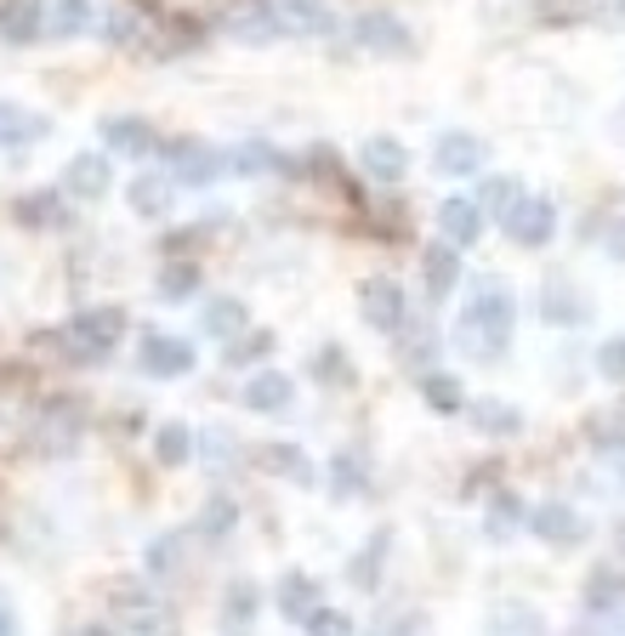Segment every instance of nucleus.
Wrapping results in <instances>:
<instances>
[{
	"instance_id": "nucleus-1",
	"label": "nucleus",
	"mask_w": 625,
	"mask_h": 636,
	"mask_svg": "<svg viewBox=\"0 0 625 636\" xmlns=\"http://www.w3.org/2000/svg\"><path fill=\"white\" fill-rule=\"evenodd\" d=\"M512 290L507 285H478L466 301V319H461V341L478 352V359H495L512 336Z\"/></svg>"
},
{
	"instance_id": "nucleus-2",
	"label": "nucleus",
	"mask_w": 625,
	"mask_h": 636,
	"mask_svg": "<svg viewBox=\"0 0 625 636\" xmlns=\"http://www.w3.org/2000/svg\"><path fill=\"white\" fill-rule=\"evenodd\" d=\"M120 336H125V319L114 308H91V313H80L68 324V341H74V352H80V364H97Z\"/></svg>"
},
{
	"instance_id": "nucleus-3",
	"label": "nucleus",
	"mask_w": 625,
	"mask_h": 636,
	"mask_svg": "<svg viewBox=\"0 0 625 636\" xmlns=\"http://www.w3.org/2000/svg\"><path fill=\"white\" fill-rule=\"evenodd\" d=\"M359 308H364V319L375 329H404L410 324V301H404V290H398L392 278H364V285H359Z\"/></svg>"
},
{
	"instance_id": "nucleus-4",
	"label": "nucleus",
	"mask_w": 625,
	"mask_h": 636,
	"mask_svg": "<svg viewBox=\"0 0 625 636\" xmlns=\"http://www.w3.org/2000/svg\"><path fill=\"white\" fill-rule=\"evenodd\" d=\"M165 154H171V176H183L188 188H205V183H216V176H222V154H216V148H205V142H193V137H177Z\"/></svg>"
},
{
	"instance_id": "nucleus-5",
	"label": "nucleus",
	"mask_w": 625,
	"mask_h": 636,
	"mask_svg": "<svg viewBox=\"0 0 625 636\" xmlns=\"http://www.w3.org/2000/svg\"><path fill=\"white\" fill-rule=\"evenodd\" d=\"M507 234L517 245H546L558 234V205H552V199H517L512 216H507Z\"/></svg>"
},
{
	"instance_id": "nucleus-6",
	"label": "nucleus",
	"mask_w": 625,
	"mask_h": 636,
	"mask_svg": "<svg viewBox=\"0 0 625 636\" xmlns=\"http://www.w3.org/2000/svg\"><path fill=\"white\" fill-rule=\"evenodd\" d=\"M142 370L160 375V381L188 375V370H193V347L177 341V336H142Z\"/></svg>"
},
{
	"instance_id": "nucleus-7",
	"label": "nucleus",
	"mask_w": 625,
	"mask_h": 636,
	"mask_svg": "<svg viewBox=\"0 0 625 636\" xmlns=\"http://www.w3.org/2000/svg\"><path fill=\"white\" fill-rule=\"evenodd\" d=\"M353 40L359 46H370V52H387V58H398L410 46V29L398 17H387V12H364L359 23H353Z\"/></svg>"
},
{
	"instance_id": "nucleus-8",
	"label": "nucleus",
	"mask_w": 625,
	"mask_h": 636,
	"mask_svg": "<svg viewBox=\"0 0 625 636\" xmlns=\"http://www.w3.org/2000/svg\"><path fill=\"white\" fill-rule=\"evenodd\" d=\"M484 154H489V148L472 137V132H449L438 142V171L443 176H478L484 171Z\"/></svg>"
},
{
	"instance_id": "nucleus-9",
	"label": "nucleus",
	"mask_w": 625,
	"mask_h": 636,
	"mask_svg": "<svg viewBox=\"0 0 625 636\" xmlns=\"http://www.w3.org/2000/svg\"><path fill=\"white\" fill-rule=\"evenodd\" d=\"M529 528L540 534V540H552V546H574L580 540V512L563 506V500H546V506L529 512Z\"/></svg>"
},
{
	"instance_id": "nucleus-10",
	"label": "nucleus",
	"mask_w": 625,
	"mask_h": 636,
	"mask_svg": "<svg viewBox=\"0 0 625 636\" xmlns=\"http://www.w3.org/2000/svg\"><path fill=\"white\" fill-rule=\"evenodd\" d=\"M359 165L375 176V183H398L404 165H410V154H404V142H392V137H370L359 148Z\"/></svg>"
},
{
	"instance_id": "nucleus-11",
	"label": "nucleus",
	"mask_w": 625,
	"mask_h": 636,
	"mask_svg": "<svg viewBox=\"0 0 625 636\" xmlns=\"http://www.w3.org/2000/svg\"><path fill=\"white\" fill-rule=\"evenodd\" d=\"M40 17H46V0H0V35L12 46H29L40 35Z\"/></svg>"
},
{
	"instance_id": "nucleus-12",
	"label": "nucleus",
	"mask_w": 625,
	"mask_h": 636,
	"mask_svg": "<svg viewBox=\"0 0 625 636\" xmlns=\"http://www.w3.org/2000/svg\"><path fill=\"white\" fill-rule=\"evenodd\" d=\"M132 211L160 222L171 211V176H132Z\"/></svg>"
},
{
	"instance_id": "nucleus-13",
	"label": "nucleus",
	"mask_w": 625,
	"mask_h": 636,
	"mask_svg": "<svg viewBox=\"0 0 625 636\" xmlns=\"http://www.w3.org/2000/svg\"><path fill=\"white\" fill-rule=\"evenodd\" d=\"M290 398H296V387H290V375H279V370H267V375H257L245 387L250 410H290Z\"/></svg>"
},
{
	"instance_id": "nucleus-14",
	"label": "nucleus",
	"mask_w": 625,
	"mask_h": 636,
	"mask_svg": "<svg viewBox=\"0 0 625 636\" xmlns=\"http://www.w3.org/2000/svg\"><path fill=\"white\" fill-rule=\"evenodd\" d=\"M313 608H318V579L285 574V579H279V614H285V620H308Z\"/></svg>"
},
{
	"instance_id": "nucleus-15",
	"label": "nucleus",
	"mask_w": 625,
	"mask_h": 636,
	"mask_svg": "<svg viewBox=\"0 0 625 636\" xmlns=\"http://www.w3.org/2000/svg\"><path fill=\"white\" fill-rule=\"evenodd\" d=\"M438 222H443V239H449V245H472V239L484 234L478 205H472V199H449V205L438 211Z\"/></svg>"
},
{
	"instance_id": "nucleus-16",
	"label": "nucleus",
	"mask_w": 625,
	"mask_h": 636,
	"mask_svg": "<svg viewBox=\"0 0 625 636\" xmlns=\"http://www.w3.org/2000/svg\"><path fill=\"white\" fill-rule=\"evenodd\" d=\"M540 319H546V324H586L591 313H586V301L574 296L568 285H546V290H540Z\"/></svg>"
},
{
	"instance_id": "nucleus-17",
	"label": "nucleus",
	"mask_w": 625,
	"mask_h": 636,
	"mask_svg": "<svg viewBox=\"0 0 625 636\" xmlns=\"http://www.w3.org/2000/svg\"><path fill=\"white\" fill-rule=\"evenodd\" d=\"M103 137H109V148H120V154H148V148H154L148 120H125V114L103 120Z\"/></svg>"
},
{
	"instance_id": "nucleus-18",
	"label": "nucleus",
	"mask_w": 625,
	"mask_h": 636,
	"mask_svg": "<svg viewBox=\"0 0 625 636\" xmlns=\"http://www.w3.org/2000/svg\"><path fill=\"white\" fill-rule=\"evenodd\" d=\"M614 608H625V579L614 569H597L586 585V614H614Z\"/></svg>"
},
{
	"instance_id": "nucleus-19",
	"label": "nucleus",
	"mask_w": 625,
	"mask_h": 636,
	"mask_svg": "<svg viewBox=\"0 0 625 636\" xmlns=\"http://www.w3.org/2000/svg\"><path fill=\"white\" fill-rule=\"evenodd\" d=\"M421 398H427L438 415H455L461 403H466L461 381H455V375H443V370H427V375H421Z\"/></svg>"
},
{
	"instance_id": "nucleus-20",
	"label": "nucleus",
	"mask_w": 625,
	"mask_h": 636,
	"mask_svg": "<svg viewBox=\"0 0 625 636\" xmlns=\"http://www.w3.org/2000/svg\"><path fill=\"white\" fill-rule=\"evenodd\" d=\"M455 278H461V262H455V245H433L427 250V290L443 301L449 290H455Z\"/></svg>"
},
{
	"instance_id": "nucleus-21",
	"label": "nucleus",
	"mask_w": 625,
	"mask_h": 636,
	"mask_svg": "<svg viewBox=\"0 0 625 636\" xmlns=\"http://www.w3.org/2000/svg\"><path fill=\"white\" fill-rule=\"evenodd\" d=\"M68 188L86 194V199H103L109 194V165L97 160V154H80V160L68 165Z\"/></svg>"
},
{
	"instance_id": "nucleus-22",
	"label": "nucleus",
	"mask_w": 625,
	"mask_h": 636,
	"mask_svg": "<svg viewBox=\"0 0 625 636\" xmlns=\"http://www.w3.org/2000/svg\"><path fill=\"white\" fill-rule=\"evenodd\" d=\"M279 17L290 23V29H330L324 0H279Z\"/></svg>"
},
{
	"instance_id": "nucleus-23",
	"label": "nucleus",
	"mask_w": 625,
	"mask_h": 636,
	"mask_svg": "<svg viewBox=\"0 0 625 636\" xmlns=\"http://www.w3.org/2000/svg\"><path fill=\"white\" fill-rule=\"evenodd\" d=\"M512 205H517V183L512 176H484V199H478V211H495L500 222L512 216Z\"/></svg>"
},
{
	"instance_id": "nucleus-24",
	"label": "nucleus",
	"mask_w": 625,
	"mask_h": 636,
	"mask_svg": "<svg viewBox=\"0 0 625 636\" xmlns=\"http://www.w3.org/2000/svg\"><path fill=\"white\" fill-rule=\"evenodd\" d=\"M205 329H211V336H239V329H245V308L234 296L211 301V308H205Z\"/></svg>"
},
{
	"instance_id": "nucleus-25",
	"label": "nucleus",
	"mask_w": 625,
	"mask_h": 636,
	"mask_svg": "<svg viewBox=\"0 0 625 636\" xmlns=\"http://www.w3.org/2000/svg\"><path fill=\"white\" fill-rule=\"evenodd\" d=\"M193 290H199V267L177 262V267L160 273V296H165V301H183V296H193Z\"/></svg>"
},
{
	"instance_id": "nucleus-26",
	"label": "nucleus",
	"mask_w": 625,
	"mask_h": 636,
	"mask_svg": "<svg viewBox=\"0 0 625 636\" xmlns=\"http://www.w3.org/2000/svg\"><path fill=\"white\" fill-rule=\"evenodd\" d=\"M234 29H239L245 40H267L273 29H279V17H273V12L262 7V0H257V7H245V12L234 17Z\"/></svg>"
},
{
	"instance_id": "nucleus-27",
	"label": "nucleus",
	"mask_w": 625,
	"mask_h": 636,
	"mask_svg": "<svg viewBox=\"0 0 625 636\" xmlns=\"http://www.w3.org/2000/svg\"><path fill=\"white\" fill-rule=\"evenodd\" d=\"M364 483H370V466L359 454H336V495H359Z\"/></svg>"
},
{
	"instance_id": "nucleus-28",
	"label": "nucleus",
	"mask_w": 625,
	"mask_h": 636,
	"mask_svg": "<svg viewBox=\"0 0 625 636\" xmlns=\"http://www.w3.org/2000/svg\"><path fill=\"white\" fill-rule=\"evenodd\" d=\"M86 23H91V7H86V0H58V17H52V29H58L63 40H68V35H80Z\"/></svg>"
},
{
	"instance_id": "nucleus-29",
	"label": "nucleus",
	"mask_w": 625,
	"mask_h": 636,
	"mask_svg": "<svg viewBox=\"0 0 625 636\" xmlns=\"http://www.w3.org/2000/svg\"><path fill=\"white\" fill-rule=\"evenodd\" d=\"M0 125H7V132H0L7 142H29L35 132L46 137V120H29V114H17V109H7V103H0Z\"/></svg>"
},
{
	"instance_id": "nucleus-30",
	"label": "nucleus",
	"mask_w": 625,
	"mask_h": 636,
	"mask_svg": "<svg viewBox=\"0 0 625 636\" xmlns=\"http://www.w3.org/2000/svg\"><path fill=\"white\" fill-rule=\"evenodd\" d=\"M267 352H273V336H267V329H250L245 341L228 347V364H257V359H267Z\"/></svg>"
},
{
	"instance_id": "nucleus-31",
	"label": "nucleus",
	"mask_w": 625,
	"mask_h": 636,
	"mask_svg": "<svg viewBox=\"0 0 625 636\" xmlns=\"http://www.w3.org/2000/svg\"><path fill=\"white\" fill-rule=\"evenodd\" d=\"M234 517H239V506L216 495V500L205 506V512H199V534H228V528H234Z\"/></svg>"
},
{
	"instance_id": "nucleus-32",
	"label": "nucleus",
	"mask_w": 625,
	"mask_h": 636,
	"mask_svg": "<svg viewBox=\"0 0 625 636\" xmlns=\"http://www.w3.org/2000/svg\"><path fill=\"white\" fill-rule=\"evenodd\" d=\"M472 421H478L484 432H500V438H512V432H523V415H517V410H500V403H484V410L472 415Z\"/></svg>"
},
{
	"instance_id": "nucleus-33",
	"label": "nucleus",
	"mask_w": 625,
	"mask_h": 636,
	"mask_svg": "<svg viewBox=\"0 0 625 636\" xmlns=\"http://www.w3.org/2000/svg\"><path fill=\"white\" fill-rule=\"evenodd\" d=\"M188 444H193L188 426H165V432H160V461H165V466H183V461H188Z\"/></svg>"
},
{
	"instance_id": "nucleus-34",
	"label": "nucleus",
	"mask_w": 625,
	"mask_h": 636,
	"mask_svg": "<svg viewBox=\"0 0 625 636\" xmlns=\"http://www.w3.org/2000/svg\"><path fill=\"white\" fill-rule=\"evenodd\" d=\"M517 517H523L517 500H512V495H495V506H489V534H495V540H507Z\"/></svg>"
},
{
	"instance_id": "nucleus-35",
	"label": "nucleus",
	"mask_w": 625,
	"mask_h": 636,
	"mask_svg": "<svg viewBox=\"0 0 625 636\" xmlns=\"http://www.w3.org/2000/svg\"><path fill=\"white\" fill-rule=\"evenodd\" d=\"M313 375H318V381H330V387H341V381H347V375H353V370H347V359H341V347H324V352H318V359H313Z\"/></svg>"
},
{
	"instance_id": "nucleus-36",
	"label": "nucleus",
	"mask_w": 625,
	"mask_h": 636,
	"mask_svg": "<svg viewBox=\"0 0 625 636\" xmlns=\"http://www.w3.org/2000/svg\"><path fill=\"white\" fill-rule=\"evenodd\" d=\"M597 370H603L609 381H625V336H614V341L597 347Z\"/></svg>"
},
{
	"instance_id": "nucleus-37",
	"label": "nucleus",
	"mask_w": 625,
	"mask_h": 636,
	"mask_svg": "<svg viewBox=\"0 0 625 636\" xmlns=\"http://www.w3.org/2000/svg\"><path fill=\"white\" fill-rule=\"evenodd\" d=\"M17 216H29L35 227H52L58 222V199L40 194V199H17Z\"/></svg>"
},
{
	"instance_id": "nucleus-38",
	"label": "nucleus",
	"mask_w": 625,
	"mask_h": 636,
	"mask_svg": "<svg viewBox=\"0 0 625 636\" xmlns=\"http://www.w3.org/2000/svg\"><path fill=\"white\" fill-rule=\"evenodd\" d=\"M234 165H239V171H262V165H279V154H273L267 142H245L239 154H234Z\"/></svg>"
},
{
	"instance_id": "nucleus-39",
	"label": "nucleus",
	"mask_w": 625,
	"mask_h": 636,
	"mask_svg": "<svg viewBox=\"0 0 625 636\" xmlns=\"http://www.w3.org/2000/svg\"><path fill=\"white\" fill-rule=\"evenodd\" d=\"M387 540H392V534H375V540H370L364 563H353V574H359V579H375V569H382V557H387Z\"/></svg>"
},
{
	"instance_id": "nucleus-40",
	"label": "nucleus",
	"mask_w": 625,
	"mask_h": 636,
	"mask_svg": "<svg viewBox=\"0 0 625 636\" xmlns=\"http://www.w3.org/2000/svg\"><path fill=\"white\" fill-rule=\"evenodd\" d=\"M433 352H438V341H433V336H410V347L398 352V359H404V364H415V370H421V364L433 359Z\"/></svg>"
},
{
	"instance_id": "nucleus-41",
	"label": "nucleus",
	"mask_w": 625,
	"mask_h": 636,
	"mask_svg": "<svg viewBox=\"0 0 625 636\" xmlns=\"http://www.w3.org/2000/svg\"><path fill=\"white\" fill-rule=\"evenodd\" d=\"M267 466H273V472H302V454H296L290 444H273V449H267Z\"/></svg>"
},
{
	"instance_id": "nucleus-42",
	"label": "nucleus",
	"mask_w": 625,
	"mask_h": 636,
	"mask_svg": "<svg viewBox=\"0 0 625 636\" xmlns=\"http://www.w3.org/2000/svg\"><path fill=\"white\" fill-rule=\"evenodd\" d=\"M302 625H308V631H347V614H336V608H313Z\"/></svg>"
},
{
	"instance_id": "nucleus-43",
	"label": "nucleus",
	"mask_w": 625,
	"mask_h": 636,
	"mask_svg": "<svg viewBox=\"0 0 625 636\" xmlns=\"http://www.w3.org/2000/svg\"><path fill=\"white\" fill-rule=\"evenodd\" d=\"M250 608H257V591H250V585H239V591L228 597V620H250Z\"/></svg>"
},
{
	"instance_id": "nucleus-44",
	"label": "nucleus",
	"mask_w": 625,
	"mask_h": 636,
	"mask_svg": "<svg viewBox=\"0 0 625 636\" xmlns=\"http://www.w3.org/2000/svg\"><path fill=\"white\" fill-rule=\"evenodd\" d=\"M109 35H114L120 46H132V40H125V35H137V17H132V12H125V7H120V12L109 17Z\"/></svg>"
},
{
	"instance_id": "nucleus-45",
	"label": "nucleus",
	"mask_w": 625,
	"mask_h": 636,
	"mask_svg": "<svg viewBox=\"0 0 625 636\" xmlns=\"http://www.w3.org/2000/svg\"><path fill=\"white\" fill-rule=\"evenodd\" d=\"M0 631H12V608L7 602H0Z\"/></svg>"
}]
</instances>
